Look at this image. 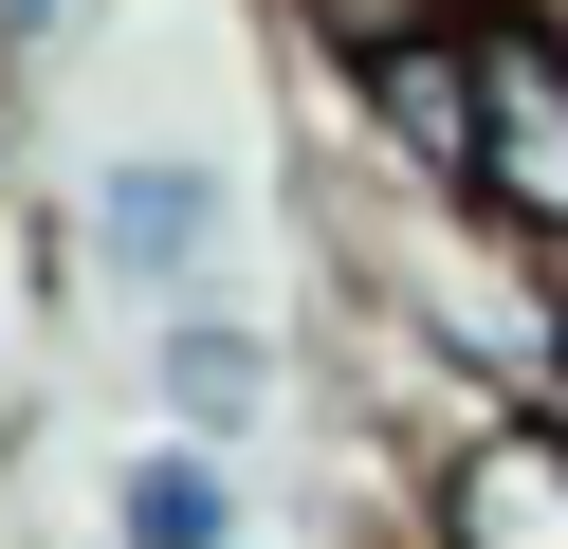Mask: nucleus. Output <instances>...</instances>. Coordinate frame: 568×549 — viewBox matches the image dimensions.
Instances as JSON below:
<instances>
[{
  "mask_svg": "<svg viewBox=\"0 0 568 549\" xmlns=\"http://www.w3.org/2000/svg\"><path fill=\"white\" fill-rule=\"evenodd\" d=\"M422 549H568V403H458L404 458Z\"/></svg>",
  "mask_w": 568,
  "mask_h": 549,
  "instance_id": "nucleus-1",
  "label": "nucleus"
},
{
  "mask_svg": "<svg viewBox=\"0 0 568 549\" xmlns=\"http://www.w3.org/2000/svg\"><path fill=\"white\" fill-rule=\"evenodd\" d=\"M74 256L129 293V312H202L221 256H239V183L202 165V146H111L92 202H74Z\"/></svg>",
  "mask_w": 568,
  "mask_h": 549,
  "instance_id": "nucleus-2",
  "label": "nucleus"
},
{
  "mask_svg": "<svg viewBox=\"0 0 568 549\" xmlns=\"http://www.w3.org/2000/svg\"><path fill=\"white\" fill-rule=\"evenodd\" d=\"M458 220H495L568 275V37L514 0H477V202Z\"/></svg>",
  "mask_w": 568,
  "mask_h": 549,
  "instance_id": "nucleus-3",
  "label": "nucleus"
},
{
  "mask_svg": "<svg viewBox=\"0 0 568 549\" xmlns=\"http://www.w3.org/2000/svg\"><path fill=\"white\" fill-rule=\"evenodd\" d=\"M148 403H165V439H221V458H257V421H275V329L257 312H148Z\"/></svg>",
  "mask_w": 568,
  "mask_h": 549,
  "instance_id": "nucleus-4",
  "label": "nucleus"
},
{
  "mask_svg": "<svg viewBox=\"0 0 568 549\" xmlns=\"http://www.w3.org/2000/svg\"><path fill=\"white\" fill-rule=\"evenodd\" d=\"M111 549H257V476L221 458V439H129L111 458Z\"/></svg>",
  "mask_w": 568,
  "mask_h": 549,
  "instance_id": "nucleus-5",
  "label": "nucleus"
},
{
  "mask_svg": "<svg viewBox=\"0 0 568 549\" xmlns=\"http://www.w3.org/2000/svg\"><path fill=\"white\" fill-rule=\"evenodd\" d=\"M477 0H275V37H294L312 73H385V55H422V37H458Z\"/></svg>",
  "mask_w": 568,
  "mask_h": 549,
  "instance_id": "nucleus-6",
  "label": "nucleus"
},
{
  "mask_svg": "<svg viewBox=\"0 0 568 549\" xmlns=\"http://www.w3.org/2000/svg\"><path fill=\"white\" fill-rule=\"evenodd\" d=\"M0 37H55V0H0Z\"/></svg>",
  "mask_w": 568,
  "mask_h": 549,
  "instance_id": "nucleus-7",
  "label": "nucleus"
}]
</instances>
